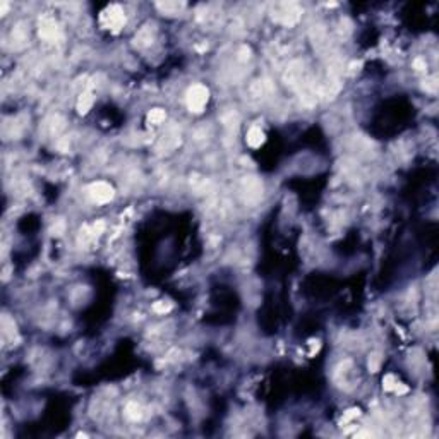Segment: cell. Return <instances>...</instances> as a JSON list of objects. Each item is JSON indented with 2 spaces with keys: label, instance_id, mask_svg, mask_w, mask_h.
I'll list each match as a JSON object with an SVG mask.
<instances>
[{
  "label": "cell",
  "instance_id": "obj_3",
  "mask_svg": "<svg viewBox=\"0 0 439 439\" xmlns=\"http://www.w3.org/2000/svg\"><path fill=\"white\" fill-rule=\"evenodd\" d=\"M91 194H93V198L96 201L103 203V201H108L112 198V187L107 186V184H103V182H98L91 187Z\"/></svg>",
  "mask_w": 439,
  "mask_h": 439
},
{
  "label": "cell",
  "instance_id": "obj_2",
  "mask_svg": "<svg viewBox=\"0 0 439 439\" xmlns=\"http://www.w3.org/2000/svg\"><path fill=\"white\" fill-rule=\"evenodd\" d=\"M105 21H107V26L108 28L119 29L124 24V14H122V11L117 9V7H112L110 11L105 12Z\"/></svg>",
  "mask_w": 439,
  "mask_h": 439
},
{
  "label": "cell",
  "instance_id": "obj_1",
  "mask_svg": "<svg viewBox=\"0 0 439 439\" xmlns=\"http://www.w3.org/2000/svg\"><path fill=\"white\" fill-rule=\"evenodd\" d=\"M187 100H189V107L192 108V110L199 112L208 102V91L204 90V87H201V86H196V87H192V90H191L189 98H187Z\"/></svg>",
  "mask_w": 439,
  "mask_h": 439
},
{
  "label": "cell",
  "instance_id": "obj_5",
  "mask_svg": "<svg viewBox=\"0 0 439 439\" xmlns=\"http://www.w3.org/2000/svg\"><path fill=\"white\" fill-rule=\"evenodd\" d=\"M165 119V114H163V112H160V110H154L153 114H149V120H153V122H161V120Z\"/></svg>",
  "mask_w": 439,
  "mask_h": 439
},
{
  "label": "cell",
  "instance_id": "obj_4",
  "mask_svg": "<svg viewBox=\"0 0 439 439\" xmlns=\"http://www.w3.org/2000/svg\"><path fill=\"white\" fill-rule=\"evenodd\" d=\"M262 141H265V134H262L261 129L257 127H252L247 134V143L252 146V148H257V146L262 144Z\"/></svg>",
  "mask_w": 439,
  "mask_h": 439
}]
</instances>
